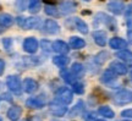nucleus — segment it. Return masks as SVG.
I'll list each match as a JSON object with an SVG mask.
<instances>
[{"label": "nucleus", "mask_w": 132, "mask_h": 121, "mask_svg": "<svg viewBox=\"0 0 132 121\" xmlns=\"http://www.w3.org/2000/svg\"><path fill=\"white\" fill-rule=\"evenodd\" d=\"M23 121H42V120H40L38 116H31V117H28V119H26V120H23Z\"/></svg>", "instance_id": "obj_38"}, {"label": "nucleus", "mask_w": 132, "mask_h": 121, "mask_svg": "<svg viewBox=\"0 0 132 121\" xmlns=\"http://www.w3.org/2000/svg\"><path fill=\"white\" fill-rule=\"evenodd\" d=\"M106 7L110 12H113L114 15H121L123 14V11H125V5H123L122 1H120V0H111V1H109L108 5H106Z\"/></svg>", "instance_id": "obj_7"}, {"label": "nucleus", "mask_w": 132, "mask_h": 121, "mask_svg": "<svg viewBox=\"0 0 132 121\" xmlns=\"http://www.w3.org/2000/svg\"><path fill=\"white\" fill-rule=\"evenodd\" d=\"M126 25H127V36L130 42H132V5L126 11Z\"/></svg>", "instance_id": "obj_22"}, {"label": "nucleus", "mask_w": 132, "mask_h": 121, "mask_svg": "<svg viewBox=\"0 0 132 121\" xmlns=\"http://www.w3.org/2000/svg\"><path fill=\"white\" fill-rule=\"evenodd\" d=\"M116 76L118 75L115 74L110 67H109L108 70L104 71V74L102 75V77H100V81L103 82V83H110V82H113L114 79L116 78Z\"/></svg>", "instance_id": "obj_20"}, {"label": "nucleus", "mask_w": 132, "mask_h": 121, "mask_svg": "<svg viewBox=\"0 0 132 121\" xmlns=\"http://www.w3.org/2000/svg\"><path fill=\"white\" fill-rule=\"evenodd\" d=\"M44 10H45V14L49 15V16H54V17H55V16L59 15L56 7H55V6H52V5H49V4L45 6V9Z\"/></svg>", "instance_id": "obj_32"}, {"label": "nucleus", "mask_w": 132, "mask_h": 121, "mask_svg": "<svg viewBox=\"0 0 132 121\" xmlns=\"http://www.w3.org/2000/svg\"><path fill=\"white\" fill-rule=\"evenodd\" d=\"M6 84L12 93L17 94V95L22 93V83H21V79H20L19 76H15V75L9 76L6 79Z\"/></svg>", "instance_id": "obj_5"}, {"label": "nucleus", "mask_w": 132, "mask_h": 121, "mask_svg": "<svg viewBox=\"0 0 132 121\" xmlns=\"http://www.w3.org/2000/svg\"><path fill=\"white\" fill-rule=\"evenodd\" d=\"M71 72L75 75V76L81 75L82 72H83V65L80 64V62H75V64L72 65V67H71Z\"/></svg>", "instance_id": "obj_29"}, {"label": "nucleus", "mask_w": 132, "mask_h": 121, "mask_svg": "<svg viewBox=\"0 0 132 121\" xmlns=\"http://www.w3.org/2000/svg\"><path fill=\"white\" fill-rule=\"evenodd\" d=\"M0 121H1V116H0Z\"/></svg>", "instance_id": "obj_45"}, {"label": "nucleus", "mask_w": 132, "mask_h": 121, "mask_svg": "<svg viewBox=\"0 0 132 121\" xmlns=\"http://www.w3.org/2000/svg\"><path fill=\"white\" fill-rule=\"evenodd\" d=\"M72 91L76 94H82L85 92V86L81 82H75V83H72Z\"/></svg>", "instance_id": "obj_31"}, {"label": "nucleus", "mask_w": 132, "mask_h": 121, "mask_svg": "<svg viewBox=\"0 0 132 121\" xmlns=\"http://www.w3.org/2000/svg\"><path fill=\"white\" fill-rule=\"evenodd\" d=\"M109 45H110V48L119 50V49H123V48L127 47V42H126L125 39H122V38L115 37V38H111V39H110Z\"/></svg>", "instance_id": "obj_16"}, {"label": "nucleus", "mask_w": 132, "mask_h": 121, "mask_svg": "<svg viewBox=\"0 0 132 121\" xmlns=\"http://www.w3.org/2000/svg\"><path fill=\"white\" fill-rule=\"evenodd\" d=\"M40 5H42L40 0H29V4H28L29 12L31 14H37L38 11L40 10Z\"/></svg>", "instance_id": "obj_26"}, {"label": "nucleus", "mask_w": 132, "mask_h": 121, "mask_svg": "<svg viewBox=\"0 0 132 121\" xmlns=\"http://www.w3.org/2000/svg\"><path fill=\"white\" fill-rule=\"evenodd\" d=\"M28 3H29V0H16L15 6H16V9L19 10V11H24V10L27 9Z\"/></svg>", "instance_id": "obj_30"}, {"label": "nucleus", "mask_w": 132, "mask_h": 121, "mask_svg": "<svg viewBox=\"0 0 132 121\" xmlns=\"http://www.w3.org/2000/svg\"><path fill=\"white\" fill-rule=\"evenodd\" d=\"M23 50L28 54H34L38 50V41L34 37H28L23 41Z\"/></svg>", "instance_id": "obj_8"}, {"label": "nucleus", "mask_w": 132, "mask_h": 121, "mask_svg": "<svg viewBox=\"0 0 132 121\" xmlns=\"http://www.w3.org/2000/svg\"><path fill=\"white\" fill-rule=\"evenodd\" d=\"M16 21H17V25L21 28H23V29L36 28L39 26V22H40V20L38 19V17H22V16L17 17Z\"/></svg>", "instance_id": "obj_3"}, {"label": "nucleus", "mask_w": 132, "mask_h": 121, "mask_svg": "<svg viewBox=\"0 0 132 121\" xmlns=\"http://www.w3.org/2000/svg\"><path fill=\"white\" fill-rule=\"evenodd\" d=\"M49 109H50V112L54 116H64L67 111V108H66L65 104L57 102V100H54V102L50 103Z\"/></svg>", "instance_id": "obj_6"}, {"label": "nucleus", "mask_w": 132, "mask_h": 121, "mask_svg": "<svg viewBox=\"0 0 132 121\" xmlns=\"http://www.w3.org/2000/svg\"><path fill=\"white\" fill-rule=\"evenodd\" d=\"M72 99H73V94H72L70 89L66 88V87L59 88L56 91V93H55V100L62 103L65 105H69L72 102Z\"/></svg>", "instance_id": "obj_2"}, {"label": "nucleus", "mask_w": 132, "mask_h": 121, "mask_svg": "<svg viewBox=\"0 0 132 121\" xmlns=\"http://www.w3.org/2000/svg\"><path fill=\"white\" fill-rule=\"evenodd\" d=\"M123 121H130V120H123Z\"/></svg>", "instance_id": "obj_43"}, {"label": "nucleus", "mask_w": 132, "mask_h": 121, "mask_svg": "<svg viewBox=\"0 0 132 121\" xmlns=\"http://www.w3.org/2000/svg\"><path fill=\"white\" fill-rule=\"evenodd\" d=\"M44 100L40 97H32L26 100V105L31 109H42L44 107Z\"/></svg>", "instance_id": "obj_12"}, {"label": "nucleus", "mask_w": 132, "mask_h": 121, "mask_svg": "<svg viewBox=\"0 0 132 121\" xmlns=\"http://www.w3.org/2000/svg\"><path fill=\"white\" fill-rule=\"evenodd\" d=\"M69 61H70V59H69L67 56H65L64 54H60V55H56L53 58V62H54L57 67H61V69H64V67L69 64Z\"/></svg>", "instance_id": "obj_21"}, {"label": "nucleus", "mask_w": 132, "mask_h": 121, "mask_svg": "<svg viewBox=\"0 0 132 121\" xmlns=\"http://www.w3.org/2000/svg\"><path fill=\"white\" fill-rule=\"evenodd\" d=\"M38 89V82L33 78H26L23 81V91L26 93L32 94Z\"/></svg>", "instance_id": "obj_11"}, {"label": "nucleus", "mask_w": 132, "mask_h": 121, "mask_svg": "<svg viewBox=\"0 0 132 121\" xmlns=\"http://www.w3.org/2000/svg\"><path fill=\"white\" fill-rule=\"evenodd\" d=\"M43 29L48 34H57L60 32V26L54 20H47L44 22V25H43Z\"/></svg>", "instance_id": "obj_9"}, {"label": "nucleus", "mask_w": 132, "mask_h": 121, "mask_svg": "<svg viewBox=\"0 0 132 121\" xmlns=\"http://www.w3.org/2000/svg\"><path fill=\"white\" fill-rule=\"evenodd\" d=\"M116 56L127 64H132V51L127 50V49H122L121 51H119Z\"/></svg>", "instance_id": "obj_24"}, {"label": "nucleus", "mask_w": 132, "mask_h": 121, "mask_svg": "<svg viewBox=\"0 0 132 121\" xmlns=\"http://www.w3.org/2000/svg\"><path fill=\"white\" fill-rule=\"evenodd\" d=\"M85 1H89V0H85Z\"/></svg>", "instance_id": "obj_44"}, {"label": "nucleus", "mask_w": 132, "mask_h": 121, "mask_svg": "<svg viewBox=\"0 0 132 121\" xmlns=\"http://www.w3.org/2000/svg\"><path fill=\"white\" fill-rule=\"evenodd\" d=\"M82 105H83V103L78 102V104L76 105V108H73V110L71 111V115H76V114H78L80 111H82V110H83V107H82Z\"/></svg>", "instance_id": "obj_33"}, {"label": "nucleus", "mask_w": 132, "mask_h": 121, "mask_svg": "<svg viewBox=\"0 0 132 121\" xmlns=\"http://www.w3.org/2000/svg\"><path fill=\"white\" fill-rule=\"evenodd\" d=\"M21 115H22V108L19 107V105L11 107L9 110H7V117H9L11 121H17Z\"/></svg>", "instance_id": "obj_14"}, {"label": "nucleus", "mask_w": 132, "mask_h": 121, "mask_svg": "<svg viewBox=\"0 0 132 121\" xmlns=\"http://www.w3.org/2000/svg\"><path fill=\"white\" fill-rule=\"evenodd\" d=\"M14 23V17L10 14H1L0 15V26L1 27H11Z\"/></svg>", "instance_id": "obj_23"}, {"label": "nucleus", "mask_w": 132, "mask_h": 121, "mask_svg": "<svg viewBox=\"0 0 132 121\" xmlns=\"http://www.w3.org/2000/svg\"><path fill=\"white\" fill-rule=\"evenodd\" d=\"M42 48L45 51H50L53 49V44L48 41H42Z\"/></svg>", "instance_id": "obj_34"}, {"label": "nucleus", "mask_w": 132, "mask_h": 121, "mask_svg": "<svg viewBox=\"0 0 132 121\" xmlns=\"http://www.w3.org/2000/svg\"><path fill=\"white\" fill-rule=\"evenodd\" d=\"M3 44H4L5 49H10L11 44H12V39L11 38H5V39H3Z\"/></svg>", "instance_id": "obj_35"}, {"label": "nucleus", "mask_w": 132, "mask_h": 121, "mask_svg": "<svg viewBox=\"0 0 132 121\" xmlns=\"http://www.w3.org/2000/svg\"><path fill=\"white\" fill-rule=\"evenodd\" d=\"M75 23H76V28H77L81 33H83V34H87V33H88V26H87V23H86L83 20L75 19Z\"/></svg>", "instance_id": "obj_27"}, {"label": "nucleus", "mask_w": 132, "mask_h": 121, "mask_svg": "<svg viewBox=\"0 0 132 121\" xmlns=\"http://www.w3.org/2000/svg\"><path fill=\"white\" fill-rule=\"evenodd\" d=\"M93 39L99 47H105V44H106V33L104 31H94L93 32Z\"/></svg>", "instance_id": "obj_15"}, {"label": "nucleus", "mask_w": 132, "mask_h": 121, "mask_svg": "<svg viewBox=\"0 0 132 121\" xmlns=\"http://www.w3.org/2000/svg\"><path fill=\"white\" fill-rule=\"evenodd\" d=\"M53 50L59 53V54H64L65 55V54H67L70 51V48L62 41H55V42L53 43Z\"/></svg>", "instance_id": "obj_13"}, {"label": "nucleus", "mask_w": 132, "mask_h": 121, "mask_svg": "<svg viewBox=\"0 0 132 121\" xmlns=\"http://www.w3.org/2000/svg\"><path fill=\"white\" fill-rule=\"evenodd\" d=\"M108 58H109V54L106 51H100V53H98V54L95 55L94 61L97 64H99V65H102V64H104V62L106 61Z\"/></svg>", "instance_id": "obj_28"}, {"label": "nucleus", "mask_w": 132, "mask_h": 121, "mask_svg": "<svg viewBox=\"0 0 132 121\" xmlns=\"http://www.w3.org/2000/svg\"><path fill=\"white\" fill-rule=\"evenodd\" d=\"M60 76H61V78L65 81L66 83L69 84H72L76 82V76L71 71L66 70V69H61V71H60Z\"/></svg>", "instance_id": "obj_19"}, {"label": "nucleus", "mask_w": 132, "mask_h": 121, "mask_svg": "<svg viewBox=\"0 0 132 121\" xmlns=\"http://www.w3.org/2000/svg\"><path fill=\"white\" fill-rule=\"evenodd\" d=\"M69 45H70V48H72V49L78 50V49L85 48L86 42H85V39H82V38H80V37H71L70 42H69Z\"/></svg>", "instance_id": "obj_18"}, {"label": "nucleus", "mask_w": 132, "mask_h": 121, "mask_svg": "<svg viewBox=\"0 0 132 121\" xmlns=\"http://www.w3.org/2000/svg\"><path fill=\"white\" fill-rule=\"evenodd\" d=\"M132 102V92L127 89H121L114 95V103L118 105H126Z\"/></svg>", "instance_id": "obj_4"}, {"label": "nucleus", "mask_w": 132, "mask_h": 121, "mask_svg": "<svg viewBox=\"0 0 132 121\" xmlns=\"http://www.w3.org/2000/svg\"><path fill=\"white\" fill-rule=\"evenodd\" d=\"M4 70H5V61H4V60H1V59H0V76L3 75V72H4Z\"/></svg>", "instance_id": "obj_37"}, {"label": "nucleus", "mask_w": 132, "mask_h": 121, "mask_svg": "<svg viewBox=\"0 0 132 121\" xmlns=\"http://www.w3.org/2000/svg\"><path fill=\"white\" fill-rule=\"evenodd\" d=\"M110 69L116 75L127 74V67H126V65L122 64V62H120V61H113V62L110 64Z\"/></svg>", "instance_id": "obj_17"}, {"label": "nucleus", "mask_w": 132, "mask_h": 121, "mask_svg": "<svg viewBox=\"0 0 132 121\" xmlns=\"http://www.w3.org/2000/svg\"><path fill=\"white\" fill-rule=\"evenodd\" d=\"M130 77H131V79H132V69H131V71H130Z\"/></svg>", "instance_id": "obj_41"}, {"label": "nucleus", "mask_w": 132, "mask_h": 121, "mask_svg": "<svg viewBox=\"0 0 132 121\" xmlns=\"http://www.w3.org/2000/svg\"><path fill=\"white\" fill-rule=\"evenodd\" d=\"M44 1L49 5H54V4H56V3H59L60 0H44Z\"/></svg>", "instance_id": "obj_40"}, {"label": "nucleus", "mask_w": 132, "mask_h": 121, "mask_svg": "<svg viewBox=\"0 0 132 121\" xmlns=\"http://www.w3.org/2000/svg\"><path fill=\"white\" fill-rule=\"evenodd\" d=\"M95 121H105V120H95Z\"/></svg>", "instance_id": "obj_42"}, {"label": "nucleus", "mask_w": 132, "mask_h": 121, "mask_svg": "<svg viewBox=\"0 0 132 121\" xmlns=\"http://www.w3.org/2000/svg\"><path fill=\"white\" fill-rule=\"evenodd\" d=\"M93 112H88V114H86V121H90L92 120V117H93Z\"/></svg>", "instance_id": "obj_39"}, {"label": "nucleus", "mask_w": 132, "mask_h": 121, "mask_svg": "<svg viewBox=\"0 0 132 121\" xmlns=\"http://www.w3.org/2000/svg\"><path fill=\"white\" fill-rule=\"evenodd\" d=\"M0 9H1V6H0Z\"/></svg>", "instance_id": "obj_46"}, {"label": "nucleus", "mask_w": 132, "mask_h": 121, "mask_svg": "<svg viewBox=\"0 0 132 121\" xmlns=\"http://www.w3.org/2000/svg\"><path fill=\"white\" fill-rule=\"evenodd\" d=\"M121 116H123V117H131V119H132V109L123 110V111L121 112Z\"/></svg>", "instance_id": "obj_36"}, {"label": "nucleus", "mask_w": 132, "mask_h": 121, "mask_svg": "<svg viewBox=\"0 0 132 121\" xmlns=\"http://www.w3.org/2000/svg\"><path fill=\"white\" fill-rule=\"evenodd\" d=\"M99 23H104L105 26H108L109 29H111V31L116 29V22H115V20H114L113 17L108 16L106 14H104V12H98V14L95 15L93 25L98 26Z\"/></svg>", "instance_id": "obj_1"}, {"label": "nucleus", "mask_w": 132, "mask_h": 121, "mask_svg": "<svg viewBox=\"0 0 132 121\" xmlns=\"http://www.w3.org/2000/svg\"><path fill=\"white\" fill-rule=\"evenodd\" d=\"M77 6V4H76L75 1H70V0H65V1H62L61 4H60V6H59V9H60V11H61V14L64 15H70L72 14L73 11H75V7Z\"/></svg>", "instance_id": "obj_10"}, {"label": "nucleus", "mask_w": 132, "mask_h": 121, "mask_svg": "<svg viewBox=\"0 0 132 121\" xmlns=\"http://www.w3.org/2000/svg\"><path fill=\"white\" fill-rule=\"evenodd\" d=\"M98 112L102 115V116L106 117V119H113L115 116V112L114 110L111 109L110 107H106V105H104V107H100L98 109Z\"/></svg>", "instance_id": "obj_25"}]
</instances>
